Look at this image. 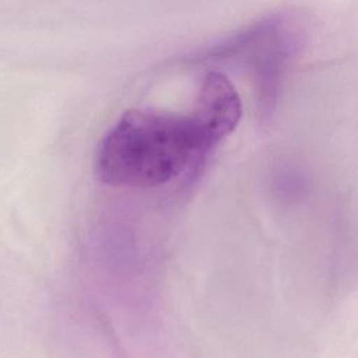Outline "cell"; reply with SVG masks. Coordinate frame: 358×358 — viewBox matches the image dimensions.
<instances>
[{
  "mask_svg": "<svg viewBox=\"0 0 358 358\" xmlns=\"http://www.w3.org/2000/svg\"><path fill=\"white\" fill-rule=\"evenodd\" d=\"M301 38V28L295 21L285 14H277L206 48L193 60L231 63L248 70L253 80L259 115L270 119L289 64L299 50Z\"/></svg>",
  "mask_w": 358,
  "mask_h": 358,
  "instance_id": "cell-2",
  "label": "cell"
},
{
  "mask_svg": "<svg viewBox=\"0 0 358 358\" xmlns=\"http://www.w3.org/2000/svg\"><path fill=\"white\" fill-rule=\"evenodd\" d=\"M242 102L218 71L200 81L187 113L157 108L126 110L102 137L95 172L110 186L152 187L196 173L238 126Z\"/></svg>",
  "mask_w": 358,
  "mask_h": 358,
  "instance_id": "cell-1",
  "label": "cell"
}]
</instances>
